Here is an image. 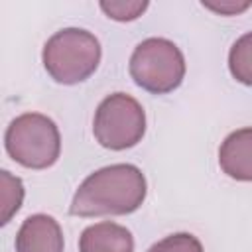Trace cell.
<instances>
[{
  "mask_svg": "<svg viewBox=\"0 0 252 252\" xmlns=\"http://www.w3.org/2000/svg\"><path fill=\"white\" fill-rule=\"evenodd\" d=\"M148 185L140 167L112 163L93 171L75 191L69 213L75 217L130 215L146 199Z\"/></svg>",
  "mask_w": 252,
  "mask_h": 252,
  "instance_id": "cell-1",
  "label": "cell"
},
{
  "mask_svg": "<svg viewBox=\"0 0 252 252\" xmlns=\"http://www.w3.org/2000/svg\"><path fill=\"white\" fill-rule=\"evenodd\" d=\"M41 59L55 83L77 85L96 71L100 63V43L83 28H65L45 41Z\"/></svg>",
  "mask_w": 252,
  "mask_h": 252,
  "instance_id": "cell-2",
  "label": "cell"
},
{
  "mask_svg": "<svg viewBox=\"0 0 252 252\" xmlns=\"http://www.w3.org/2000/svg\"><path fill=\"white\" fill-rule=\"evenodd\" d=\"M8 156L28 169H47L61 154V136L57 124L39 112L16 116L4 134Z\"/></svg>",
  "mask_w": 252,
  "mask_h": 252,
  "instance_id": "cell-3",
  "label": "cell"
},
{
  "mask_svg": "<svg viewBox=\"0 0 252 252\" xmlns=\"http://www.w3.org/2000/svg\"><path fill=\"white\" fill-rule=\"evenodd\" d=\"M128 69L140 89L152 94H167L183 83L185 57L173 41L148 37L132 51Z\"/></svg>",
  "mask_w": 252,
  "mask_h": 252,
  "instance_id": "cell-4",
  "label": "cell"
},
{
  "mask_svg": "<svg viewBox=\"0 0 252 252\" xmlns=\"http://www.w3.org/2000/svg\"><path fill=\"white\" fill-rule=\"evenodd\" d=\"M93 134L106 150H128L146 134V112L134 96L126 93H112L96 106Z\"/></svg>",
  "mask_w": 252,
  "mask_h": 252,
  "instance_id": "cell-5",
  "label": "cell"
},
{
  "mask_svg": "<svg viewBox=\"0 0 252 252\" xmlns=\"http://www.w3.org/2000/svg\"><path fill=\"white\" fill-rule=\"evenodd\" d=\"M63 248L59 222L43 213L30 215L16 234V252H63Z\"/></svg>",
  "mask_w": 252,
  "mask_h": 252,
  "instance_id": "cell-6",
  "label": "cell"
},
{
  "mask_svg": "<svg viewBox=\"0 0 252 252\" xmlns=\"http://www.w3.org/2000/svg\"><path fill=\"white\" fill-rule=\"evenodd\" d=\"M220 169L236 181H252V128L230 132L219 148Z\"/></svg>",
  "mask_w": 252,
  "mask_h": 252,
  "instance_id": "cell-7",
  "label": "cell"
},
{
  "mask_svg": "<svg viewBox=\"0 0 252 252\" xmlns=\"http://www.w3.org/2000/svg\"><path fill=\"white\" fill-rule=\"evenodd\" d=\"M79 252H134V238L126 226L102 220L81 232Z\"/></svg>",
  "mask_w": 252,
  "mask_h": 252,
  "instance_id": "cell-8",
  "label": "cell"
},
{
  "mask_svg": "<svg viewBox=\"0 0 252 252\" xmlns=\"http://www.w3.org/2000/svg\"><path fill=\"white\" fill-rule=\"evenodd\" d=\"M228 69L238 83L252 87V32L240 35L232 43L228 51Z\"/></svg>",
  "mask_w": 252,
  "mask_h": 252,
  "instance_id": "cell-9",
  "label": "cell"
},
{
  "mask_svg": "<svg viewBox=\"0 0 252 252\" xmlns=\"http://www.w3.org/2000/svg\"><path fill=\"white\" fill-rule=\"evenodd\" d=\"M0 187H2V224H8L10 219L20 211L24 201V183L20 177L12 175L8 169L0 171Z\"/></svg>",
  "mask_w": 252,
  "mask_h": 252,
  "instance_id": "cell-10",
  "label": "cell"
},
{
  "mask_svg": "<svg viewBox=\"0 0 252 252\" xmlns=\"http://www.w3.org/2000/svg\"><path fill=\"white\" fill-rule=\"evenodd\" d=\"M146 252H203V246L197 236L189 232H175L152 244Z\"/></svg>",
  "mask_w": 252,
  "mask_h": 252,
  "instance_id": "cell-11",
  "label": "cell"
},
{
  "mask_svg": "<svg viewBox=\"0 0 252 252\" xmlns=\"http://www.w3.org/2000/svg\"><path fill=\"white\" fill-rule=\"evenodd\" d=\"M148 8V2H100V10L116 22H132L140 18Z\"/></svg>",
  "mask_w": 252,
  "mask_h": 252,
  "instance_id": "cell-12",
  "label": "cell"
},
{
  "mask_svg": "<svg viewBox=\"0 0 252 252\" xmlns=\"http://www.w3.org/2000/svg\"><path fill=\"white\" fill-rule=\"evenodd\" d=\"M203 6L209 8V10H215V12H220V14H228L230 16V14H238V12L246 10L250 6V2H242V4H238V2H220V4L203 2Z\"/></svg>",
  "mask_w": 252,
  "mask_h": 252,
  "instance_id": "cell-13",
  "label": "cell"
}]
</instances>
